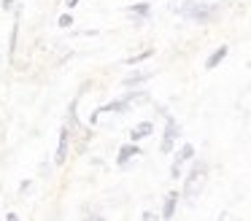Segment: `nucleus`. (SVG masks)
<instances>
[{
	"mask_svg": "<svg viewBox=\"0 0 251 221\" xmlns=\"http://www.w3.org/2000/svg\"><path fill=\"white\" fill-rule=\"evenodd\" d=\"M173 11L178 16H184V19L195 22V25H208V22L216 19L219 5L208 3V0H184V3H178Z\"/></svg>",
	"mask_w": 251,
	"mask_h": 221,
	"instance_id": "f257e3e1",
	"label": "nucleus"
},
{
	"mask_svg": "<svg viewBox=\"0 0 251 221\" xmlns=\"http://www.w3.org/2000/svg\"><path fill=\"white\" fill-rule=\"evenodd\" d=\"M205 178H208V165L205 162H195L192 170L186 172V181H184V189H181V197L184 199H195L197 194L205 189Z\"/></svg>",
	"mask_w": 251,
	"mask_h": 221,
	"instance_id": "f03ea898",
	"label": "nucleus"
},
{
	"mask_svg": "<svg viewBox=\"0 0 251 221\" xmlns=\"http://www.w3.org/2000/svg\"><path fill=\"white\" fill-rule=\"evenodd\" d=\"M71 146H73V132L65 122L60 127V140H57V148H54V156H51V165L54 167H65L68 165V156H71Z\"/></svg>",
	"mask_w": 251,
	"mask_h": 221,
	"instance_id": "7ed1b4c3",
	"label": "nucleus"
},
{
	"mask_svg": "<svg viewBox=\"0 0 251 221\" xmlns=\"http://www.w3.org/2000/svg\"><path fill=\"white\" fill-rule=\"evenodd\" d=\"M181 138V127L173 116H165V132H162V140H159V154L170 156L176 151V143Z\"/></svg>",
	"mask_w": 251,
	"mask_h": 221,
	"instance_id": "20e7f679",
	"label": "nucleus"
},
{
	"mask_svg": "<svg viewBox=\"0 0 251 221\" xmlns=\"http://www.w3.org/2000/svg\"><path fill=\"white\" fill-rule=\"evenodd\" d=\"M192 159H195V146H192V143H184V146H181V148L173 154L170 178H173V181H178V178L184 175V165H186V162H192Z\"/></svg>",
	"mask_w": 251,
	"mask_h": 221,
	"instance_id": "39448f33",
	"label": "nucleus"
},
{
	"mask_svg": "<svg viewBox=\"0 0 251 221\" xmlns=\"http://www.w3.org/2000/svg\"><path fill=\"white\" fill-rule=\"evenodd\" d=\"M138 156H143V148L141 143H135V140H127V143L119 146V151H116V167H130L132 162L138 159Z\"/></svg>",
	"mask_w": 251,
	"mask_h": 221,
	"instance_id": "423d86ee",
	"label": "nucleus"
},
{
	"mask_svg": "<svg viewBox=\"0 0 251 221\" xmlns=\"http://www.w3.org/2000/svg\"><path fill=\"white\" fill-rule=\"evenodd\" d=\"M19 27H22V3L14 5V25H11V35H8V62H14V59H17Z\"/></svg>",
	"mask_w": 251,
	"mask_h": 221,
	"instance_id": "0eeeda50",
	"label": "nucleus"
},
{
	"mask_svg": "<svg viewBox=\"0 0 251 221\" xmlns=\"http://www.w3.org/2000/svg\"><path fill=\"white\" fill-rule=\"evenodd\" d=\"M127 16H130V22L135 27H141V25H146V22L151 19V5H149L146 0H138V3L127 5Z\"/></svg>",
	"mask_w": 251,
	"mask_h": 221,
	"instance_id": "6e6552de",
	"label": "nucleus"
},
{
	"mask_svg": "<svg viewBox=\"0 0 251 221\" xmlns=\"http://www.w3.org/2000/svg\"><path fill=\"white\" fill-rule=\"evenodd\" d=\"M151 135H154V122H151V119H143V122H138L135 127L130 129L127 140H135V143H141L143 138H151Z\"/></svg>",
	"mask_w": 251,
	"mask_h": 221,
	"instance_id": "1a4fd4ad",
	"label": "nucleus"
},
{
	"mask_svg": "<svg viewBox=\"0 0 251 221\" xmlns=\"http://www.w3.org/2000/svg\"><path fill=\"white\" fill-rule=\"evenodd\" d=\"M178 199H181V192H168V197H165L162 202V213H159V219H173L176 216V208H178Z\"/></svg>",
	"mask_w": 251,
	"mask_h": 221,
	"instance_id": "9d476101",
	"label": "nucleus"
},
{
	"mask_svg": "<svg viewBox=\"0 0 251 221\" xmlns=\"http://www.w3.org/2000/svg\"><path fill=\"white\" fill-rule=\"evenodd\" d=\"M227 54H229V46L227 43H222L219 49H213L211 54H208V59H205V70H213V68H219V65L227 59Z\"/></svg>",
	"mask_w": 251,
	"mask_h": 221,
	"instance_id": "9b49d317",
	"label": "nucleus"
},
{
	"mask_svg": "<svg viewBox=\"0 0 251 221\" xmlns=\"http://www.w3.org/2000/svg\"><path fill=\"white\" fill-rule=\"evenodd\" d=\"M149 78H151L149 70H138V73H132V75H125V78H122V86H125V89H138V86H143Z\"/></svg>",
	"mask_w": 251,
	"mask_h": 221,
	"instance_id": "f8f14e48",
	"label": "nucleus"
},
{
	"mask_svg": "<svg viewBox=\"0 0 251 221\" xmlns=\"http://www.w3.org/2000/svg\"><path fill=\"white\" fill-rule=\"evenodd\" d=\"M127 100H130V105H132V108L146 105V102H149V92H143L141 86H138V89H127Z\"/></svg>",
	"mask_w": 251,
	"mask_h": 221,
	"instance_id": "ddd939ff",
	"label": "nucleus"
},
{
	"mask_svg": "<svg viewBox=\"0 0 251 221\" xmlns=\"http://www.w3.org/2000/svg\"><path fill=\"white\" fill-rule=\"evenodd\" d=\"M154 57V49H143V51H138V54H132V57H127L125 59V65H141V62H146V59H151Z\"/></svg>",
	"mask_w": 251,
	"mask_h": 221,
	"instance_id": "4468645a",
	"label": "nucleus"
},
{
	"mask_svg": "<svg viewBox=\"0 0 251 221\" xmlns=\"http://www.w3.org/2000/svg\"><path fill=\"white\" fill-rule=\"evenodd\" d=\"M73 25H76V19H73V14H71V11H65V14H60V16H57V27H60V30H71Z\"/></svg>",
	"mask_w": 251,
	"mask_h": 221,
	"instance_id": "2eb2a0df",
	"label": "nucleus"
},
{
	"mask_svg": "<svg viewBox=\"0 0 251 221\" xmlns=\"http://www.w3.org/2000/svg\"><path fill=\"white\" fill-rule=\"evenodd\" d=\"M17 0H0V11H14Z\"/></svg>",
	"mask_w": 251,
	"mask_h": 221,
	"instance_id": "dca6fc26",
	"label": "nucleus"
},
{
	"mask_svg": "<svg viewBox=\"0 0 251 221\" xmlns=\"http://www.w3.org/2000/svg\"><path fill=\"white\" fill-rule=\"evenodd\" d=\"M49 172H51V165H49V162H41V175H44V178H49Z\"/></svg>",
	"mask_w": 251,
	"mask_h": 221,
	"instance_id": "f3484780",
	"label": "nucleus"
},
{
	"mask_svg": "<svg viewBox=\"0 0 251 221\" xmlns=\"http://www.w3.org/2000/svg\"><path fill=\"white\" fill-rule=\"evenodd\" d=\"M30 189H33V181H22V183H19V194H27Z\"/></svg>",
	"mask_w": 251,
	"mask_h": 221,
	"instance_id": "a211bd4d",
	"label": "nucleus"
},
{
	"mask_svg": "<svg viewBox=\"0 0 251 221\" xmlns=\"http://www.w3.org/2000/svg\"><path fill=\"white\" fill-rule=\"evenodd\" d=\"M141 219H143V221H151V219H157V213H154V210H143Z\"/></svg>",
	"mask_w": 251,
	"mask_h": 221,
	"instance_id": "6ab92c4d",
	"label": "nucleus"
},
{
	"mask_svg": "<svg viewBox=\"0 0 251 221\" xmlns=\"http://www.w3.org/2000/svg\"><path fill=\"white\" fill-rule=\"evenodd\" d=\"M17 219H19L17 210H8V213H6V221H17Z\"/></svg>",
	"mask_w": 251,
	"mask_h": 221,
	"instance_id": "aec40b11",
	"label": "nucleus"
},
{
	"mask_svg": "<svg viewBox=\"0 0 251 221\" xmlns=\"http://www.w3.org/2000/svg\"><path fill=\"white\" fill-rule=\"evenodd\" d=\"M84 35H87V38H98L100 30H84Z\"/></svg>",
	"mask_w": 251,
	"mask_h": 221,
	"instance_id": "412c9836",
	"label": "nucleus"
},
{
	"mask_svg": "<svg viewBox=\"0 0 251 221\" xmlns=\"http://www.w3.org/2000/svg\"><path fill=\"white\" fill-rule=\"evenodd\" d=\"M78 3H81V0H65V8H76Z\"/></svg>",
	"mask_w": 251,
	"mask_h": 221,
	"instance_id": "4be33fe9",
	"label": "nucleus"
}]
</instances>
